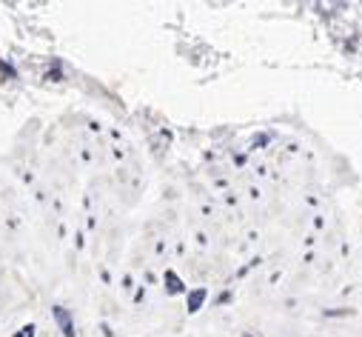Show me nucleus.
I'll use <instances>...</instances> for the list:
<instances>
[{
    "instance_id": "obj_1",
    "label": "nucleus",
    "mask_w": 362,
    "mask_h": 337,
    "mask_svg": "<svg viewBox=\"0 0 362 337\" xmlns=\"http://www.w3.org/2000/svg\"><path fill=\"white\" fill-rule=\"evenodd\" d=\"M52 312H55V320H57V326L63 329V335H66V337H74V323H71V314H68L63 306H55Z\"/></svg>"
},
{
    "instance_id": "obj_3",
    "label": "nucleus",
    "mask_w": 362,
    "mask_h": 337,
    "mask_svg": "<svg viewBox=\"0 0 362 337\" xmlns=\"http://www.w3.org/2000/svg\"><path fill=\"white\" fill-rule=\"evenodd\" d=\"M166 283H169V291H171V294L182 291V283H180V277H177L174 271H166Z\"/></svg>"
},
{
    "instance_id": "obj_2",
    "label": "nucleus",
    "mask_w": 362,
    "mask_h": 337,
    "mask_svg": "<svg viewBox=\"0 0 362 337\" xmlns=\"http://www.w3.org/2000/svg\"><path fill=\"white\" fill-rule=\"evenodd\" d=\"M203 300H205V289H194L191 294H188V312H200Z\"/></svg>"
},
{
    "instance_id": "obj_4",
    "label": "nucleus",
    "mask_w": 362,
    "mask_h": 337,
    "mask_svg": "<svg viewBox=\"0 0 362 337\" xmlns=\"http://www.w3.org/2000/svg\"><path fill=\"white\" fill-rule=\"evenodd\" d=\"M14 337H34V326L32 323L23 326V332H20V335H14Z\"/></svg>"
}]
</instances>
